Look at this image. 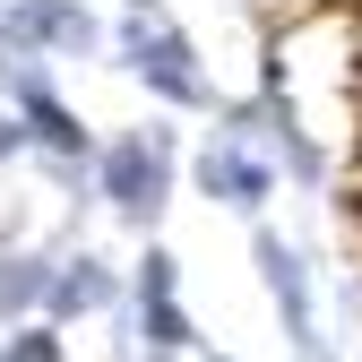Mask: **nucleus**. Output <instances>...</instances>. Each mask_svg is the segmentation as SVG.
<instances>
[{
	"instance_id": "1",
	"label": "nucleus",
	"mask_w": 362,
	"mask_h": 362,
	"mask_svg": "<svg viewBox=\"0 0 362 362\" xmlns=\"http://www.w3.org/2000/svg\"><path fill=\"white\" fill-rule=\"evenodd\" d=\"M121 69L139 86H156L164 104H181V112H224L216 86H207V69H199V43L173 26L164 0H129V9H121Z\"/></svg>"
},
{
	"instance_id": "2",
	"label": "nucleus",
	"mask_w": 362,
	"mask_h": 362,
	"mask_svg": "<svg viewBox=\"0 0 362 362\" xmlns=\"http://www.w3.org/2000/svg\"><path fill=\"white\" fill-rule=\"evenodd\" d=\"M95 199L121 216V224H147L173 207V139L164 129H139V139H104L95 156Z\"/></svg>"
},
{
	"instance_id": "3",
	"label": "nucleus",
	"mask_w": 362,
	"mask_h": 362,
	"mask_svg": "<svg viewBox=\"0 0 362 362\" xmlns=\"http://www.w3.org/2000/svg\"><path fill=\"white\" fill-rule=\"evenodd\" d=\"M285 181V164L267 147H242V139H207L199 147V190L233 216H267V190Z\"/></svg>"
},
{
	"instance_id": "4",
	"label": "nucleus",
	"mask_w": 362,
	"mask_h": 362,
	"mask_svg": "<svg viewBox=\"0 0 362 362\" xmlns=\"http://www.w3.org/2000/svg\"><path fill=\"white\" fill-rule=\"evenodd\" d=\"M121 302V276L104 267V250H61V276H52V293H43V328H69V320H86V310H112Z\"/></svg>"
},
{
	"instance_id": "5",
	"label": "nucleus",
	"mask_w": 362,
	"mask_h": 362,
	"mask_svg": "<svg viewBox=\"0 0 362 362\" xmlns=\"http://www.w3.org/2000/svg\"><path fill=\"white\" fill-rule=\"evenodd\" d=\"M250 259H259V276H267V293H276V320H285L293 354H302V345H320V320H310V276H302V259H293V242H285V233H267V224H259V242H250Z\"/></svg>"
},
{
	"instance_id": "6",
	"label": "nucleus",
	"mask_w": 362,
	"mask_h": 362,
	"mask_svg": "<svg viewBox=\"0 0 362 362\" xmlns=\"http://www.w3.org/2000/svg\"><path fill=\"white\" fill-rule=\"evenodd\" d=\"M52 276H61V259L52 250H0V320H43V293H52Z\"/></svg>"
},
{
	"instance_id": "7",
	"label": "nucleus",
	"mask_w": 362,
	"mask_h": 362,
	"mask_svg": "<svg viewBox=\"0 0 362 362\" xmlns=\"http://www.w3.org/2000/svg\"><path fill=\"white\" fill-rule=\"evenodd\" d=\"M129 328H139L147 354H190V345H199V328H190L181 302H129Z\"/></svg>"
},
{
	"instance_id": "8",
	"label": "nucleus",
	"mask_w": 362,
	"mask_h": 362,
	"mask_svg": "<svg viewBox=\"0 0 362 362\" xmlns=\"http://www.w3.org/2000/svg\"><path fill=\"white\" fill-rule=\"evenodd\" d=\"M0 362H61V328H43V320L18 328L9 345H0Z\"/></svg>"
},
{
	"instance_id": "9",
	"label": "nucleus",
	"mask_w": 362,
	"mask_h": 362,
	"mask_svg": "<svg viewBox=\"0 0 362 362\" xmlns=\"http://www.w3.org/2000/svg\"><path fill=\"white\" fill-rule=\"evenodd\" d=\"M173 285H181L173 250H139V302H173Z\"/></svg>"
},
{
	"instance_id": "10",
	"label": "nucleus",
	"mask_w": 362,
	"mask_h": 362,
	"mask_svg": "<svg viewBox=\"0 0 362 362\" xmlns=\"http://www.w3.org/2000/svg\"><path fill=\"white\" fill-rule=\"evenodd\" d=\"M18 147H35V139H26V121H18V112H0V164H9Z\"/></svg>"
},
{
	"instance_id": "11",
	"label": "nucleus",
	"mask_w": 362,
	"mask_h": 362,
	"mask_svg": "<svg viewBox=\"0 0 362 362\" xmlns=\"http://www.w3.org/2000/svg\"><path fill=\"white\" fill-rule=\"evenodd\" d=\"M199 362H233V354H199Z\"/></svg>"
}]
</instances>
